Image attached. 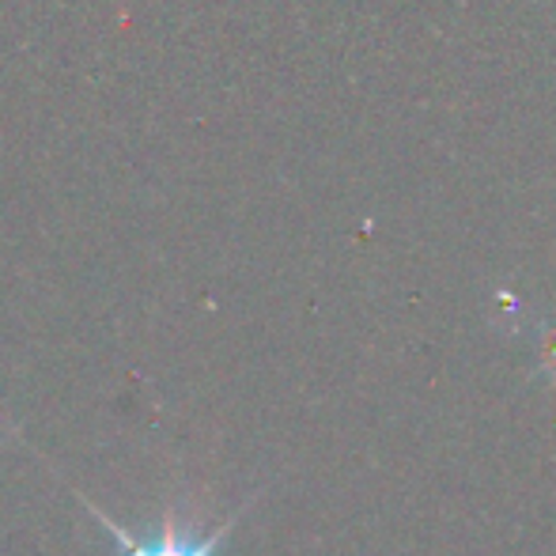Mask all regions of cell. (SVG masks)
<instances>
[{
  "label": "cell",
  "instance_id": "obj_1",
  "mask_svg": "<svg viewBox=\"0 0 556 556\" xmlns=\"http://www.w3.org/2000/svg\"><path fill=\"white\" fill-rule=\"evenodd\" d=\"M99 515V522H103V530L114 538V542H122V549L125 556H216V545H220V538L227 534V522L216 534H208V538H186L182 530L175 527V515L167 511V519H163V534H160V542L155 545H140L137 538H129L122 527H114L111 519H106L103 511H96Z\"/></svg>",
  "mask_w": 556,
  "mask_h": 556
}]
</instances>
